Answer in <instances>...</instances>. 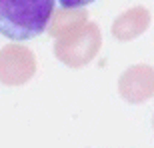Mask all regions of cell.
Returning <instances> with one entry per match:
<instances>
[{
	"mask_svg": "<svg viewBox=\"0 0 154 148\" xmlns=\"http://www.w3.org/2000/svg\"><path fill=\"white\" fill-rule=\"evenodd\" d=\"M118 92L126 102L142 104L154 98V68L148 64H134L118 80Z\"/></svg>",
	"mask_w": 154,
	"mask_h": 148,
	"instance_id": "obj_4",
	"label": "cell"
},
{
	"mask_svg": "<svg viewBox=\"0 0 154 148\" xmlns=\"http://www.w3.org/2000/svg\"><path fill=\"white\" fill-rule=\"evenodd\" d=\"M36 74L34 52L22 44H6L0 48V82L6 86H22Z\"/></svg>",
	"mask_w": 154,
	"mask_h": 148,
	"instance_id": "obj_3",
	"label": "cell"
},
{
	"mask_svg": "<svg viewBox=\"0 0 154 148\" xmlns=\"http://www.w3.org/2000/svg\"><path fill=\"white\" fill-rule=\"evenodd\" d=\"M150 26V10L144 6L128 8L112 22V36L120 42H130V40L142 36Z\"/></svg>",
	"mask_w": 154,
	"mask_h": 148,
	"instance_id": "obj_5",
	"label": "cell"
},
{
	"mask_svg": "<svg viewBox=\"0 0 154 148\" xmlns=\"http://www.w3.org/2000/svg\"><path fill=\"white\" fill-rule=\"evenodd\" d=\"M100 48H102V34L98 24L86 22L74 34L56 38L54 56L68 68H84L98 56Z\"/></svg>",
	"mask_w": 154,
	"mask_h": 148,
	"instance_id": "obj_2",
	"label": "cell"
},
{
	"mask_svg": "<svg viewBox=\"0 0 154 148\" xmlns=\"http://www.w3.org/2000/svg\"><path fill=\"white\" fill-rule=\"evenodd\" d=\"M88 22V12L82 8H60L54 10L50 18V26H48V34L52 38H64L78 32L84 24Z\"/></svg>",
	"mask_w": 154,
	"mask_h": 148,
	"instance_id": "obj_6",
	"label": "cell"
},
{
	"mask_svg": "<svg viewBox=\"0 0 154 148\" xmlns=\"http://www.w3.org/2000/svg\"><path fill=\"white\" fill-rule=\"evenodd\" d=\"M152 124H154V120H152Z\"/></svg>",
	"mask_w": 154,
	"mask_h": 148,
	"instance_id": "obj_8",
	"label": "cell"
},
{
	"mask_svg": "<svg viewBox=\"0 0 154 148\" xmlns=\"http://www.w3.org/2000/svg\"><path fill=\"white\" fill-rule=\"evenodd\" d=\"M64 8H82V6H88L96 0H58Z\"/></svg>",
	"mask_w": 154,
	"mask_h": 148,
	"instance_id": "obj_7",
	"label": "cell"
},
{
	"mask_svg": "<svg viewBox=\"0 0 154 148\" xmlns=\"http://www.w3.org/2000/svg\"><path fill=\"white\" fill-rule=\"evenodd\" d=\"M54 0H0V34L10 40H32L46 30Z\"/></svg>",
	"mask_w": 154,
	"mask_h": 148,
	"instance_id": "obj_1",
	"label": "cell"
}]
</instances>
